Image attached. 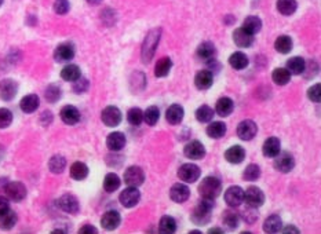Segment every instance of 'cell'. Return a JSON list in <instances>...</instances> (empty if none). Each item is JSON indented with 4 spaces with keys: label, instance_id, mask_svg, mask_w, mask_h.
I'll use <instances>...</instances> for the list:
<instances>
[{
    "label": "cell",
    "instance_id": "obj_1",
    "mask_svg": "<svg viewBox=\"0 0 321 234\" xmlns=\"http://www.w3.org/2000/svg\"><path fill=\"white\" fill-rule=\"evenodd\" d=\"M199 194L205 200H215L222 192L221 181L215 176H205L199 185Z\"/></svg>",
    "mask_w": 321,
    "mask_h": 234
},
{
    "label": "cell",
    "instance_id": "obj_2",
    "mask_svg": "<svg viewBox=\"0 0 321 234\" xmlns=\"http://www.w3.org/2000/svg\"><path fill=\"white\" fill-rule=\"evenodd\" d=\"M212 209H214V201H212V200H205V198H203V201H200L196 205L193 212L190 215L192 222L195 224H197V226L207 224L210 222Z\"/></svg>",
    "mask_w": 321,
    "mask_h": 234
},
{
    "label": "cell",
    "instance_id": "obj_3",
    "mask_svg": "<svg viewBox=\"0 0 321 234\" xmlns=\"http://www.w3.org/2000/svg\"><path fill=\"white\" fill-rule=\"evenodd\" d=\"M160 40V29H153L145 39L142 47V59L145 64H147L152 59L154 50L157 47V43Z\"/></svg>",
    "mask_w": 321,
    "mask_h": 234
},
{
    "label": "cell",
    "instance_id": "obj_4",
    "mask_svg": "<svg viewBox=\"0 0 321 234\" xmlns=\"http://www.w3.org/2000/svg\"><path fill=\"white\" fill-rule=\"evenodd\" d=\"M123 179L126 182L127 186L132 187H139L145 182V172L141 167L138 165H131L124 171Z\"/></svg>",
    "mask_w": 321,
    "mask_h": 234
},
{
    "label": "cell",
    "instance_id": "obj_5",
    "mask_svg": "<svg viewBox=\"0 0 321 234\" xmlns=\"http://www.w3.org/2000/svg\"><path fill=\"white\" fill-rule=\"evenodd\" d=\"M200 175V167L193 164V163L181 165V168L178 170V178L182 182H185V183H195V182L199 181Z\"/></svg>",
    "mask_w": 321,
    "mask_h": 234
},
{
    "label": "cell",
    "instance_id": "obj_6",
    "mask_svg": "<svg viewBox=\"0 0 321 234\" xmlns=\"http://www.w3.org/2000/svg\"><path fill=\"white\" fill-rule=\"evenodd\" d=\"M273 167L276 171L283 172V174H288V172H291V171L294 170V156L291 155V153H288V152H280L279 155L276 156V157H273Z\"/></svg>",
    "mask_w": 321,
    "mask_h": 234
},
{
    "label": "cell",
    "instance_id": "obj_7",
    "mask_svg": "<svg viewBox=\"0 0 321 234\" xmlns=\"http://www.w3.org/2000/svg\"><path fill=\"white\" fill-rule=\"evenodd\" d=\"M244 201L248 207L259 208L265 204V193L257 186H248L244 190Z\"/></svg>",
    "mask_w": 321,
    "mask_h": 234
},
{
    "label": "cell",
    "instance_id": "obj_8",
    "mask_svg": "<svg viewBox=\"0 0 321 234\" xmlns=\"http://www.w3.org/2000/svg\"><path fill=\"white\" fill-rule=\"evenodd\" d=\"M121 119H123V114L120 109L116 106H106L101 113V120L106 127H117L121 123Z\"/></svg>",
    "mask_w": 321,
    "mask_h": 234
},
{
    "label": "cell",
    "instance_id": "obj_9",
    "mask_svg": "<svg viewBox=\"0 0 321 234\" xmlns=\"http://www.w3.org/2000/svg\"><path fill=\"white\" fill-rule=\"evenodd\" d=\"M139 200H141V193L138 190V187L128 186L119 196V201L124 208L135 207Z\"/></svg>",
    "mask_w": 321,
    "mask_h": 234
},
{
    "label": "cell",
    "instance_id": "obj_10",
    "mask_svg": "<svg viewBox=\"0 0 321 234\" xmlns=\"http://www.w3.org/2000/svg\"><path fill=\"white\" fill-rule=\"evenodd\" d=\"M5 193L13 201H22L27 197V187L22 182H9L5 187Z\"/></svg>",
    "mask_w": 321,
    "mask_h": 234
},
{
    "label": "cell",
    "instance_id": "obj_11",
    "mask_svg": "<svg viewBox=\"0 0 321 234\" xmlns=\"http://www.w3.org/2000/svg\"><path fill=\"white\" fill-rule=\"evenodd\" d=\"M57 205H58L59 209H62L63 212L70 213V215H74L80 211L79 200L73 194H69V193L59 197Z\"/></svg>",
    "mask_w": 321,
    "mask_h": 234
},
{
    "label": "cell",
    "instance_id": "obj_12",
    "mask_svg": "<svg viewBox=\"0 0 321 234\" xmlns=\"http://www.w3.org/2000/svg\"><path fill=\"white\" fill-rule=\"evenodd\" d=\"M258 133V127L253 120H243L237 126V137L242 141H251Z\"/></svg>",
    "mask_w": 321,
    "mask_h": 234
},
{
    "label": "cell",
    "instance_id": "obj_13",
    "mask_svg": "<svg viewBox=\"0 0 321 234\" xmlns=\"http://www.w3.org/2000/svg\"><path fill=\"white\" fill-rule=\"evenodd\" d=\"M225 202L230 208H237L244 202V190L240 186L227 187L225 192Z\"/></svg>",
    "mask_w": 321,
    "mask_h": 234
},
{
    "label": "cell",
    "instance_id": "obj_14",
    "mask_svg": "<svg viewBox=\"0 0 321 234\" xmlns=\"http://www.w3.org/2000/svg\"><path fill=\"white\" fill-rule=\"evenodd\" d=\"M74 58V47L73 44L70 43H62L59 44L58 47L55 48L54 51V59L58 64H63V62H69Z\"/></svg>",
    "mask_w": 321,
    "mask_h": 234
},
{
    "label": "cell",
    "instance_id": "obj_15",
    "mask_svg": "<svg viewBox=\"0 0 321 234\" xmlns=\"http://www.w3.org/2000/svg\"><path fill=\"white\" fill-rule=\"evenodd\" d=\"M184 155L190 160H201L205 156L204 145L200 141H190L185 145Z\"/></svg>",
    "mask_w": 321,
    "mask_h": 234
},
{
    "label": "cell",
    "instance_id": "obj_16",
    "mask_svg": "<svg viewBox=\"0 0 321 234\" xmlns=\"http://www.w3.org/2000/svg\"><path fill=\"white\" fill-rule=\"evenodd\" d=\"M18 92L17 81L11 79H5L0 81V98L3 101H11Z\"/></svg>",
    "mask_w": 321,
    "mask_h": 234
},
{
    "label": "cell",
    "instance_id": "obj_17",
    "mask_svg": "<svg viewBox=\"0 0 321 234\" xmlns=\"http://www.w3.org/2000/svg\"><path fill=\"white\" fill-rule=\"evenodd\" d=\"M59 117L65 124L68 126H74L80 122V112L79 109L73 105H66L61 109L59 112Z\"/></svg>",
    "mask_w": 321,
    "mask_h": 234
},
{
    "label": "cell",
    "instance_id": "obj_18",
    "mask_svg": "<svg viewBox=\"0 0 321 234\" xmlns=\"http://www.w3.org/2000/svg\"><path fill=\"white\" fill-rule=\"evenodd\" d=\"M121 223V216L117 211H106L101 218V226L105 230L117 229Z\"/></svg>",
    "mask_w": 321,
    "mask_h": 234
},
{
    "label": "cell",
    "instance_id": "obj_19",
    "mask_svg": "<svg viewBox=\"0 0 321 234\" xmlns=\"http://www.w3.org/2000/svg\"><path fill=\"white\" fill-rule=\"evenodd\" d=\"M126 135L120 133V131H115V133L109 134L108 138H106V146L112 152H120L126 146Z\"/></svg>",
    "mask_w": 321,
    "mask_h": 234
},
{
    "label": "cell",
    "instance_id": "obj_20",
    "mask_svg": "<svg viewBox=\"0 0 321 234\" xmlns=\"http://www.w3.org/2000/svg\"><path fill=\"white\" fill-rule=\"evenodd\" d=\"M280 152H281V144H280V139L277 137H270L263 142L262 153L265 157L273 159L279 155Z\"/></svg>",
    "mask_w": 321,
    "mask_h": 234
},
{
    "label": "cell",
    "instance_id": "obj_21",
    "mask_svg": "<svg viewBox=\"0 0 321 234\" xmlns=\"http://www.w3.org/2000/svg\"><path fill=\"white\" fill-rule=\"evenodd\" d=\"M170 197L175 202H185L190 197V189L185 183H175L170 189Z\"/></svg>",
    "mask_w": 321,
    "mask_h": 234
},
{
    "label": "cell",
    "instance_id": "obj_22",
    "mask_svg": "<svg viewBox=\"0 0 321 234\" xmlns=\"http://www.w3.org/2000/svg\"><path fill=\"white\" fill-rule=\"evenodd\" d=\"M214 83V75L211 70H199L195 76V85L197 90H208Z\"/></svg>",
    "mask_w": 321,
    "mask_h": 234
},
{
    "label": "cell",
    "instance_id": "obj_23",
    "mask_svg": "<svg viewBox=\"0 0 321 234\" xmlns=\"http://www.w3.org/2000/svg\"><path fill=\"white\" fill-rule=\"evenodd\" d=\"M234 110V102L229 96H222L215 103V112L218 116L227 117L230 116Z\"/></svg>",
    "mask_w": 321,
    "mask_h": 234
},
{
    "label": "cell",
    "instance_id": "obj_24",
    "mask_svg": "<svg viewBox=\"0 0 321 234\" xmlns=\"http://www.w3.org/2000/svg\"><path fill=\"white\" fill-rule=\"evenodd\" d=\"M246 159V150L240 145H234L225 152V160L230 164H240Z\"/></svg>",
    "mask_w": 321,
    "mask_h": 234
},
{
    "label": "cell",
    "instance_id": "obj_25",
    "mask_svg": "<svg viewBox=\"0 0 321 234\" xmlns=\"http://www.w3.org/2000/svg\"><path fill=\"white\" fill-rule=\"evenodd\" d=\"M233 42L236 43V46L242 48L251 47L254 43V35L246 32L243 28H237L233 32Z\"/></svg>",
    "mask_w": 321,
    "mask_h": 234
},
{
    "label": "cell",
    "instance_id": "obj_26",
    "mask_svg": "<svg viewBox=\"0 0 321 234\" xmlns=\"http://www.w3.org/2000/svg\"><path fill=\"white\" fill-rule=\"evenodd\" d=\"M184 107L181 106V105H178V103L171 105V106L167 109V112H166V119H167V122H169L170 124H173V126H178V124H181L182 120H184Z\"/></svg>",
    "mask_w": 321,
    "mask_h": 234
},
{
    "label": "cell",
    "instance_id": "obj_27",
    "mask_svg": "<svg viewBox=\"0 0 321 234\" xmlns=\"http://www.w3.org/2000/svg\"><path fill=\"white\" fill-rule=\"evenodd\" d=\"M40 105V99L36 94H28L20 102V107L24 113H33L36 112L37 107Z\"/></svg>",
    "mask_w": 321,
    "mask_h": 234
},
{
    "label": "cell",
    "instance_id": "obj_28",
    "mask_svg": "<svg viewBox=\"0 0 321 234\" xmlns=\"http://www.w3.org/2000/svg\"><path fill=\"white\" fill-rule=\"evenodd\" d=\"M285 69L288 70L291 75H302L306 70V61L302 57H291L287 61Z\"/></svg>",
    "mask_w": 321,
    "mask_h": 234
},
{
    "label": "cell",
    "instance_id": "obj_29",
    "mask_svg": "<svg viewBox=\"0 0 321 234\" xmlns=\"http://www.w3.org/2000/svg\"><path fill=\"white\" fill-rule=\"evenodd\" d=\"M281 229H283V220H281V218H280L279 215H276V213L268 216V218L265 219V222H263V231H265V233H279Z\"/></svg>",
    "mask_w": 321,
    "mask_h": 234
},
{
    "label": "cell",
    "instance_id": "obj_30",
    "mask_svg": "<svg viewBox=\"0 0 321 234\" xmlns=\"http://www.w3.org/2000/svg\"><path fill=\"white\" fill-rule=\"evenodd\" d=\"M250 64V59L242 51H236V53H233L230 55V58H229V65L232 66L233 69L236 70H243L246 69Z\"/></svg>",
    "mask_w": 321,
    "mask_h": 234
},
{
    "label": "cell",
    "instance_id": "obj_31",
    "mask_svg": "<svg viewBox=\"0 0 321 234\" xmlns=\"http://www.w3.org/2000/svg\"><path fill=\"white\" fill-rule=\"evenodd\" d=\"M242 28L246 32L250 33V35H255V33H258L262 29V21H261L259 17L250 16L243 21Z\"/></svg>",
    "mask_w": 321,
    "mask_h": 234
},
{
    "label": "cell",
    "instance_id": "obj_32",
    "mask_svg": "<svg viewBox=\"0 0 321 234\" xmlns=\"http://www.w3.org/2000/svg\"><path fill=\"white\" fill-rule=\"evenodd\" d=\"M226 131H227L226 124L222 122L210 123V124H208V127H207V135L212 139H221L222 137H225Z\"/></svg>",
    "mask_w": 321,
    "mask_h": 234
},
{
    "label": "cell",
    "instance_id": "obj_33",
    "mask_svg": "<svg viewBox=\"0 0 321 234\" xmlns=\"http://www.w3.org/2000/svg\"><path fill=\"white\" fill-rule=\"evenodd\" d=\"M70 176L73 178L74 181H83L89 176V167L82 163V161H76L70 165V171H69Z\"/></svg>",
    "mask_w": 321,
    "mask_h": 234
},
{
    "label": "cell",
    "instance_id": "obj_34",
    "mask_svg": "<svg viewBox=\"0 0 321 234\" xmlns=\"http://www.w3.org/2000/svg\"><path fill=\"white\" fill-rule=\"evenodd\" d=\"M173 69V61L169 57H163L157 61V64L154 66V76L156 77H166Z\"/></svg>",
    "mask_w": 321,
    "mask_h": 234
},
{
    "label": "cell",
    "instance_id": "obj_35",
    "mask_svg": "<svg viewBox=\"0 0 321 234\" xmlns=\"http://www.w3.org/2000/svg\"><path fill=\"white\" fill-rule=\"evenodd\" d=\"M216 48L215 46L211 42H203L197 47V57L204 61H211V59L215 57Z\"/></svg>",
    "mask_w": 321,
    "mask_h": 234
},
{
    "label": "cell",
    "instance_id": "obj_36",
    "mask_svg": "<svg viewBox=\"0 0 321 234\" xmlns=\"http://www.w3.org/2000/svg\"><path fill=\"white\" fill-rule=\"evenodd\" d=\"M292 47H294V43L288 35H281L274 42V48L280 54H288L292 50Z\"/></svg>",
    "mask_w": 321,
    "mask_h": 234
},
{
    "label": "cell",
    "instance_id": "obj_37",
    "mask_svg": "<svg viewBox=\"0 0 321 234\" xmlns=\"http://www.w3.org/2000/svg\"><path fill=\"white\" fill-rule=\"evenodd\" d=\"M61 77H62L65 81L73 83V81H76L79 77H82V70H80V68L77 65L69 64L61 70Z\"/></svg>",
    "mask_w": 321,
    "mask_h": 234
},
{
    "label": "cell",
    "instance_id": "obj_38",
    "mask_svg": "<svg viewBox=\"0 0 321 234\" xmlns=\"http://www.w3.org/2000/svg\"><path fill=\"white\" fill-rule=\"evenodd\" d=\"M18 216L13 209H7L5 213L0 215V227L3 230H10L16 226Z\"/></svg>",
    "mask_w": 321,
    "mask_h": 234
},
{
    "label": "cell",
    "instance_id": "obj_39",
    "mask_svg": "<svg viewBox=\"0 0 321 234\" xmlns=\"http://www.w3.org/2000/svg\"><path fill=\"white\" fill-rule=\"evenodd\" d=\"M277 11L283 16H292L296 9H298V3L296 0H277L276 3Z\"/></svg>",
    "mask_w": 321,
    "mask_h": 234
},
{
    "label": "cell",
    "instance_id": "obj_40",
    "mask_svg": "<svg viewBox=\"0 0 321 234\" xmlns=\"http://www.w3.org/2000/svg\"><path fill=\"white\" fill-rule=\"evenodd\" d=\"M121 181L117 174L115 172H109L106 174V176L104 178V189H105L106 193H113L116 192L117 189L120 187Z\"/></svg>",
    "mask_w": 321,
    "mask_h": 234
},
{
    "label": "cell",
    "instance_id": "obj_41",
    "mask_svg": "<svg viewBox=\"0 0 321 234\" xmlns=\"http://www.w3.org/2000/svg\"><path fill=\"white\" fill-rule=\"evenodd\" d=\"M240 215L232 209H229V211H225L223 212V216H222V222L223 224L226 226L229 230H236L238 227V224H240Z\"/></svg>",
    "mask_w": 321,
    "mask_h": 234
},
{
    "label": "cell",
    "instance_id": "obj_42",
    "mask_svg": "<svg viewBox=\"0 0 321 234\" xmlns=\"http://www.w3.org/2000/svg\"><path fill=\"white\" fill-rule=\"evenodd\" d=\"M66 168V159L61 155L53 156L48 161V170L53 174H62Z\"/></svg>",
    "mask_w": 321,
    "mask_h": 234
},
{
    "label": "cell",
    "instance_id": "obj_43",
    "mask_svg": "<svg viewBox=\"0 0 321 234\" xmlns=\"http://www.w3.org/2000/svg\"><path fill=\"white\" fill-rule=\"evenodd\" d=\"M158 231L163 234H173L177 231V220L170 215H166L160 219L158 223Z\"/></svg>",
    "mask_w": 321,
    "mask_h": 234
},
{
    "label": "cell",
    "instance_id": "obj_44",
    "mask_svg": "<svg viewBox=\"0 0 321 234\" xmlns=\"http://www.w3.org/2000/svg\"><path fill=\"white\" fill-rule=\"evenodd\" d=\"M272 79L277 85H285L290 83L291 73L285 68H276L272 73Z\"/></svg>",
    "mask_w": 321,
    "mask_h": 234
},
{
    "label": "cell",
    "instance_id": "obj_45",
    "mask_svg": "<svg viewBox=\"0 0 321 234\" xmlns=\"http://www.w3.org/2000/svg\"><path fill=\"white\" fill-rule=\"evenodd\" d=\"M261 167L258 164H250L247 165V168L243 171V179L248 182L258 181L261 178Z\"/></svg>",
    "mask_w": 321,
    "mask_h": 234
},
{
    "label": "cell",
    "instance_id": "obj_46",
    "mask_svg": "<svg viewBox=\"0 0 321 234\" xmlns=\"http://www.w3.org/2000/svg\"><path fill=\"white\" fill-rule=\"evenodd\" d=\"M158 119H160V110H158L157 106H149L143 112V122L146 123L147 126H156L158 122Z\"/></svg>",
    "mask_w": 321,
    "mask_h": 234
},
{
    "label": "cell",
    "instance_id": "obj_47",
    "mask_svg": "<svg viewBox=\"0 0 321 234\" xmlns=\"http://www.w3.org/2000/svg\"><path fill=\"white\" fill-rule=\"evenodd\" d=\"M214 109L208 105H203L196 110V119L199 123H210L214 119Z\"/></svg>",
    "mask_w": 321,
    "mask_h": 234
},
{
    "label": "cell",
    "instance_id": "obj_48",
    "mask_svg": "<svg viewBox=\"0 0 321 234\" xmlns=\"http://www.w3.org/2000/svg\"><path fill=\"white\" fill-rule=\"evenodd\" d=\"M127 120L134 127H139L143 122V112L139 107H131L127 112Z\"/></svg>",
    "mask_w": 321,
    "mask_h": 234
},
{
    "label": "cell",
    "instance_id": "obj_49",
    "mask_svg": "<svg viewBox=\"0 0 321 234\" xmlns=\"http://www.w3.org/2000/svg\"><path fill=\"white\" fill-rule=\"evenodd\" d=\"M44 95H46V99L48 102H57L61 98V88H59L58 85H48L47 88H46Z\"/></svg>",
    "mask_w": 321,
    "mask_h": 234
},
{
    "label": "cell",
    "instance_id": "obj_50",
    "mask_svg": "<svg viewBox=\"0 0 321 234\" xmlns=\"http://www.w3.org/2000/svg\"><path fill=\"white\" fill-rule=\"evenodd\" d=\"M11 123H13V113L6 107H0V128L10 127Z\"/></svg>",
    "mask_w": 321,
    "mask_h": 234
},
{
    "label": "cell",
    "instance_id": "obj_51",
    "mask_svg": "<svg viewBox=\"0 0 321 234\" xmlns=\"http://www.w3.org/2000/svg\"><path fill=\"white\" fill-rule=\"evenodd\" d=\"M307 98L310 99L311 102H318L321 101V85L317 83V84L311 85L310 88L307 90Z\"/></svg>",
    "mask_w": 321,
    "mask_h": 234
},
{
    "label": "cell",
    "instance_id": "obj_52",
    "mask_svg": "<svg viewBox=\"0 0 321 234\" xmlns=\"http://www.w3.org/2000/svg\"><path fill=\"white\" fill-rule=\"evenodd\" d=\"M70 9V5H69L68 0H55L54 2V11L59 14V16H63L66 14Z\"/></svg>",
    "mask_w": 321,
    "mask_h": 234
},
{
    "label": "cell",
    "instance_id": "obj_53",
    "mask_svg": "<svg viewBox=\"0 0 321 234\" xmlns=\"http://www.w3.org/2000/svg\"><path fill=\"white\" fill-rule=\"evenodd\" d=\"M89 80L79 77V79L73 81V91L76 94H85L86 91L89 90Z\"/></svg>",
    "mask_w": 321,
    "mask_h": 234
},
{
    "label": "cell",
    "instance_id": "obj_54",
    "mask_svg": "<svg viewBox=\"0 0 321 234\" xmlns=\"http://www.w3.org/2000/svg\"><path fill=\"white\" fill-rule=\"evenodd\" d=\"M243 218H244V220H246L247 223H254V222H255V220L258 219L257 208L248 207L247 211H244V213H243Z\"/></svg>",
    "mask_w": 321,
    "mask_h": 234
},
{
    "label": "cell",
    "instance_id": "obj_55",
    "mask_svg": "<svg viewBox=\"0 0 321 234\" xmlns=\"http://www.w3.org/2000/svg\"><path fill=\"white\" fill-rule=\"evenodd\" d=\"M7 209H10V204H9V200L6 197L0 196V215L5 213Z\"/></svg>",
    "mask_w": 321,
    "mask_h": 234
},
{
    "label": "cell",
    "instance_id": "obj_56",
    "mask_svg": "<svg viewBox=\"0 0 321 234\" xmlns=\"http://www.w3.org/2000/svg\"><path fill=\"white\" fill-rule=\"evenodd\" d=\"M79 233L80 234H95V233H98V230L95 229L94 226H91V224H86V226H83V227L79 230Z\"/></svg>",
    "mask_w": 321,
    "mask_h": 234
},
{
    "label": "cell",
    "instance_id": "obj_57",
    "mask_svg": "<svg viewBox=\"0 0 321 234\" xmlns=\"http://www.w3.org/2000/svg\"><path fill=\"white\" fill-rule=\"evenodd\" d=\"M283 233H299V230L294 227V226H287L284 230H283Z\"/></svg>",
    "mask_w": 321,
    "mask_h": 234
},
{
    "label": "cell",
    "instance_id": "obj_58",
    "mask_svg": "<svg viewBox=\"0 0 321 234\" xmlns=\"http://www.w3.org/2000/svg\"><path fill=\"white\" fill-rule=\"evenodd\" d=\"M223 234L225 233V231H223V230L222 229H219V227H214V229H210L208 230V234Z\"/></svg>",
    "mask_w": 321,
    "mask_h": 234
},
{
    "label": "cell",
    "instance_id": "obj_59",
    "mask_svg": "<svg viewBox=\"0 0 321 234\" xmlns=\"http://www.w3.org/2000/svg\"><path fill=\"white\" fill-rule=\"evenodd\" d=\"M86 2H87L89 5L95 6V5H100V3H101V2H102V0H86Z\"/></svg>",
    "mask_w": 321,
    "mask_h": 234
},
{
    "label": "cell",
    "instance_id": "obj_60",
    "mask_svg": "<svg viewBox=\"0 0 321 234\" xmlns=\"http://www.w3.org/2000/svg\"><path fill=\"white\" fill-rule=\"evenodd\" d=\"M190 234H201V231H199V230H192Z\"/></svg>",
    "mask_w": 321,
    "mask_h": 234
},
{
    "label": "cell",
    "instance_id": "obj_61",
    "mask_svg": "<svg viewBox=\"0 0 321 234\" xmlns=\"http://www.w3.org/2000/svg\"><path fill=\"white\" fill-rule=\"evenodd\" d=\"M3 5V0H0V6Z\"/></svg>",
    "mask_w": 321,
    "mask_h": 234
}]
</instances>
